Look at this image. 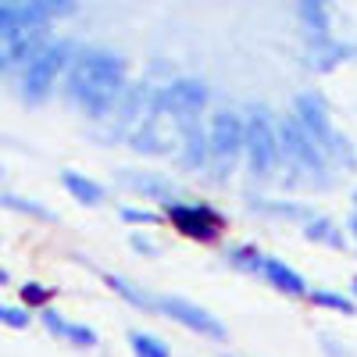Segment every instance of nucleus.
<instances>
[{"instance_id":"b1692460","label":"nucleus","mask_w":357,"mask_h":357,"mask_svg":"<svg viewBox=\"0 0 357 357\" xmlns=\"http://www.w3.org/2000/svg\"><path fill=\"white\" fill-rule=\"evenodd\" d=\"M0 325L22 333V329L33 325V314H29V307H22V304H0Z\"/></svg>"},{"instance_id":"9d476101","label":"nucleus","mask_w":357,"mask_h":357,"mask_svg":"<svg viewBox=\"0 0 357 357\" xmlns=\"http://www.w3.org/2000/svg\"><path fill=\"white\" fill-rule=\"evenodd\" d=\"M264 282L272 286V289H279L282 296H293V301H301V296H307L311 289H307V282H304V275L296 272L293 264H286V261H279V257H264Z\"/></svg>"},{"instance_id":"6ab92c4d","label":"nucleus","mask_w":357,"mask_h":357,"mask_svg":"<svg viewBox=\"0 0 357 357\" xmlns=\"http://www.w3.org/2000/svg\"><path fill=\"white\" fill-rule=\"evenodd\" d=\"M307 301L321 311H340V314H354L357 311V301L347 293H336V289H311L307 293Z\"/></svg>"},{"instance_id":"a878e982","label":"nucleus","mask_w":357,"mask_h":357,"mask_svg":"<svg viewBox=\"0 0 357 357\" xmlns=\"http://www.w3.org/2000/svg\"><path fill=\"white\" fill-rule=\"evenodd\" d=\"M29 4H33L47 22H50V18H65V15L75 11V0H29Z\"/></svg>"},{"instance_id":"9b49d317","label":"nucleus","mask_w":357,"mask_h":357,"mask_svg":"<svg viewBox=\"0 0 357 357\" xmlns=\"http://www.w3.org/2000/svg\"><path fill=\"white\" fill-rule=\"evenodd\" d=\"M307 40H329V0H293Z\"/></svg>"},{"instance_id":"5701e85b","label":"nucleus","mask_w":357,"mask_h":357,"mask_svg":"<svg viewBox=\"0 0 357 357\" xmlns=\"http://www.w3.org/2000/svg\"><path fill=\"white\" fill-rule=\"evenodd\" d=\"M22 29H25L22 8H18V4H0V43L11 40V36H18Z\"/></svg>"},{"instance_id":"0eeeda50","label":"nucleus","mask_w":357,"mask_h":357,"mask_svg":"<svg viewBox=\"0 0 357 357\" xmlns=\"http://www.w3.org/2000/svg\"><path fill=\"white\" fill-rule=\"evenodd\" d=\"M165 207V222H172L178 232L193 243H218V236L225 232V218L215 211L211 204H186V200H168Z\"/></svg>"},{"instance_id":"473e14b6","label":"nucleus","mask_w":357,"mask_h":357,"mask_svg":"<svg viewBox=\"0 0 357 357\" xmlns=\"http://www.w3.org/2000/svg\"><path fill=\"white\" fill-rule=\"evenodd\" d=\"M0 178H4V168H0Z\"/></svg>"},{"instance_id":"f3484780","label":"nucleus","mask_w":357,"mask_h":357,"mask_svg":"<svg viewBox=\"0 0 357 357\" xmlns=\"http://www.w3.org/2000/svg\"><path fill=\"white\" fill-rule=\"evenodd\" d=\"M257 215H268V218H282V222H311V207L304 204H286V200H250Z\"/></svg>"},{"instance_id":"393cba45","label":"nucleus","mask_w":357,"mask_h":357,"mask_svg":"<svg viewBox=\"0 0 357 357\" xmlns=\"http://www.w3.org/2000/svg\"><path fill=\"white\" fill-rule=\"evenodd\" d=\"M65 340H68L72 347H79V350H93V347L100 343V340H97V333L89 329V325H79V321H68Z\"/></svg>"},{"instance_id":"1a4fd4ad","label":"nucleus","mask_w":357,"mask_h":357,"mask_svg":"<svg viewBox=\"0 0 357 357\" xmlns=\"http://www.w3.org/2000/svg\"><path fill=\"white\" fill-rule=\"evenodd\" d=\"M161 100L175 118H200V111L211 100V89L200 79H175L161 89Z\"/></svg>"},{"instance_id":"f03ea898","label":"nucleus","mask_w":357,"mask_h":357,"mask_svg":"<svg viewBox=\"0 0 357 357\" xmlns=\"http://www.w3.org/2000/svg\"><path fill=\"white\" fill-rule=\"evenodd\" d=\"M293 118L321 143V151L329 154L333 165H343V168L350 165L354 168V146L336 132L333 118H329V107H325V100L318 93H296L293 97Z\"/></svg>"},{"instance_id":"423d86ee","label":"nucleus","mask_w":357,"mask_h":357,"mask_svg":"<svg viewBox=\"0 0 357 357\" xmlns=\"http://www.w3.org/2000/svg\"><path fill=\"white\" fill-rule=\"evenodd\" d=\"M247 168L254 178H268L275 175L279 161H282V146H279V129L272 126L268 111L250 107L247 114Z\"/></svg>"},{"instance_id":"c85d7f7f","label":"nucleus","mask_w":357,"mask_h":357,"mask_svg":"<svg viewBox=\"0 0 357 357\" xmlns=\"http://www.w3.org/2000/svg\"><path fill=\"white\" fill-rule=\"evenodd\" d=\"M129 243H132V250H139V254H146V257H158V254H161V247H158L154 240H146L143 232H132Z\"/></svg>"},{"instance_id":"f8f14e48","label":"nucleus","mask_w":357,"mask_h":357,"mask_svg":"<svg viewBox=\"0 0 357 357\" xmlns=\"http://www.w3.org/2000/svg\"><path fill=\"white\" fill-rule=\"evenodd\" d=\"M61 186H65L68 197L79 200L82 207H100L104 197H107V190L97 183V178H89V175H82V172H75V168H65V172H61Z\"/></svg>"},{"instance_id":"a211bd4d","label":"nucleus","mask_w":357,"mask_h":357,"mask_svg":"<svg viewBox=\"0 0 357 357\" xmlns=\"http://www.w3.org/2000/svg\"><path fill=\"white\" fill-rule=\"evenodd\" d=\"M229 264L236 268V272H247V275H261L264 272V254L250 243H236L229 250Z\"/></svg>"},{"instance_id":"bb28decb","label":"nucleus","mask_w":357,"mask_h":357,"mask_svg":"<svg viewBox=\"0 0 357 357\" xmlns=\"http://www.w3.org/2000/svg\"><path fill=\"white\" fill-rule=\"evenodd\" d=\"M122 222H129V225H161L165 222V215L161 211H146V207H122Z\"/></svg>"},{"instance_id":"f704fd0d","label":"nucleus","mask_w":357,"mask_h":357,"mask_svg":"<svg viewBox=\"0 0 357 357\" xmlns=\"http://www.w3.org/2000/svg\"><path fill=\"white\" fill-rule=\"evenodd\" d=\"M354 200H357V193H354Z\"/></svg>"},{"instance_id":"dca6fc26","label":"nucleus","mask_w":357,"mask_h":357,"mask_svg":"<svg viewBox=\"0 0 357 357\" xmlns=\"http://www.w3.org/2000/svg\"><path fill=\"white\" fill-rule=\"evenodd\" d=\"M122 183H126L129 190L143 193V197L158 200V204H168V200H175V190H172V183H168V178H161V175H126Z\"/></svg>"},{"instance_id":"6e6552de","label":"nucleus","mask_w":357,"mask_h":357,"mask_svg":"<svg viewBox=\"0 0 357 357\" xmlns=\"http://www.w3.org/2000/svg\"><path fill=\"white\" fill-rule=\"evenodd\" d=\"M158 314L178 321L183 329L197 333V336H207V340H225V325L211 314V311H204L200 304L186 301V296H175V293H165L158 296Z\"/></svg>"},{"instance_id":"ddd939ff","label":"nucleus","mask_w":357,"mask_h":357,"mask_svg":"<svg viewBox=\"0 0 357 357\" xmlns=\"http://www.w3.org/2000/svg\"><path fill=\"white\" fill-rule=\"evenodd\" d=\"M350 57V47L347 43H340V40H314L311 47H307V68L311 72H333L336 65H343Z\"/></svg>"},{"instance_id":"4468645a","label":"nucleus","mask_w":357,"mask_h":357,"mask_svg":"<svg viewBox=\"0 0 357 357\" xmlns=\"http://www.w3.org/2000/svg\"><path fill=\"white\" fill-rule=\"evenodd\" d=\"M304 236L311 243H321V247H333V250H347V236L340 232V225L325 215H314L311 222H304Z\"/></svg>"},{"instance_id":"7c9ffc66","label":"nucleus","mask_w":357,"mask_h":357,"mask_svg":"<svg viewBox=\"0 0 357 357\" xmlns=\"http://www.w3.org/2000/svg\"><path fill=\"white\" fill-rule=\"evenodd\" d=\"M350 296H354V301H357V275L350 279Z\"/></svg>"},{"instance_id":"7ed1b4c3","label":"nucleus","mask_w":357,"mask_h":357,"mask_svg":"<svg viewBox=\"0 0 357 357\" xmlns=\"http://www.w3.org/2000/svg\"><path fill=\"white\" fill-rule=\"evenodd\" d=\"M75 57H79V54H75V43L57 40V43H50L29 68H22V97H25V104H43V100L54 93L57 79L72 68Z\"/></svg>"},{"instance_id":"72a5a7b5","label":"nucleus","mask_w":357,"mask_h":357,"mask_svg":"<svg viewBox=\"0 0 357 357\" xmlns=\"http://www.w3.org/2000/svg\"><path fill=\"white\" fill-rule=\"evenodd\" d=\"M225 357H236V354H225Z\"/></svg>"},{"instance_id":"aec40b11","label":"nucleus","mask_w":357,"mask_h":357,"mask_svg":"<svg viewBox=\"0 0 357 357\" xmlns=\"http://www.w3.org/2000/svg\"><path fill=\"white\" fill-rule=\"evenodd\" d=\"M0 207H8V211H18V215H29V218H40V222H54V218H57L54 211H47L43 204L25 200V197H18V193H0Z\"/></svg>"},{"instance_id":"2f4dec72","label":"nucleus","mask_w":357,"mask_h":357,"mask_svg":"<svg viewBox=\"0 0 357 357\" xmlns=\"http://www.w3.org/2000/svg\"><path fill=\"white\" fill-rule=\"evenodd\" d=\"M8 282V268H0V286H4Z\"/></svg>"},{"instance_id":"4be33fe9","label":"nucleus","mask_w":357,"mask_h":357,"mask_svg":"<svg viewBox=\"0 0 357 357\" xmlns=\"http://www.w3.org/2000/svg\"><path fill=\"white\" fill-rule=\"evenodd\" d=\"M18 296H22V307H50V301L57 296V289H50V286H43V282H22V289H18Z\"/></svg>"},{"instance_id":"cd10ccee","label":"nucleus","mask_w":357,"mask_h":357,"mask_svg":"<svg viewBox=\"0 0 357 357\" xmlns=\"http://www.w3.org/2000/svg\"><path fill=\"white\" fill-rule=\"evenodd\" d=\"M40 321H43V329H47L50 336L65 340V333H68V318H65V314H57L54 307H43V311H40Z\"/></svg>"},{"instance_id":"2eb2a0df","label":"nucleus","mask_w":357,"mask_h":357,"mask_svg":"<svg viewBox=\"0 0 357 357\" xmlns=\"http://www.w3.org/2000/svg\"><path fill=\"white\" fill-rule=\"evenodd\" d=\"M104 282L118 293V296H122V301L126 304H132L136 311H158V296H151V293H143L136 282H129V279H122V275H104Z\"/></svg>"},{"instance_id":"412c9836","label":"nucleus","mask_w":357,"mask_h":357,"mask_svg":"<svg viewBox=\"0 0 357 357\" xmlns=\"http://www.w3.org/2000/svg\"><path fill=\"white\" fill-rule=\"evenodd\" d=\"M129 347H132L136 357H172L168 343L161 336H154V333H132L129 336Z\"/></svg>"},{"instance_id":"20e7f679","label":"nucleus","mask_w":357,"mask_h":357,"mask_svg":"<svg viewBox=\"0 0 357 357\" xmlns=\"http://www.w3.org/2000/svg\"><path fill=\"white\" fill-rule=\"evenodd\" d=\"M207 146H211V165L207 168H215L225 183V175L232 172L236 158L247 151V118L236 114V111L211 114V122H207Z\"/></svg>"},{"instance_id":"39448f33","label":"nucleus","mask_w":357,"mask_h":357,"mask_svg":"<svg viewBox=\"0 0 357 357\" xmlns=\"http://www.w3.org/2000/svg\"><path fill=\"white\" fill-rule=\"evenodd\" d=\"M279 129V146H282V158L286 165L296 172V175H321V172H329V154L321 151V143L296 122V118H282V122L275 126Z\"/></svg>"},{"instance_id":"c756f323","label":"nucleus","mask_w":357,"mask_h":357,"mask_svg":"<svg viewBox=\"0 0 357 357\" xmlns=\"http://www.w3.org/2000/svg\"><path fill=\"white\" fill-rule=\"evenodd\" d=\"M347 232H350V243L357 247V207L350 211V218H347Z\"/></svg>"},{"instance_id":"f257e3e1","label":"nucleus","mask_w":357,"mask_h":357,"mask_svg":"<svg viewBox=\"0 0 357 357\" xmlns=\"http://www.w3.org/2000/svg\"><path fill=\"white\" fill-rule=\"evenodd\" d=\"M68 100L89 118H111L126 97V57L93 47L82 50L65 79Z\"/></svg>"}]
</instances>
